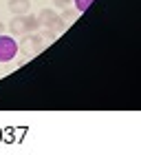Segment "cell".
<instances>
[{"mask_svg": "<svg viewBox=\"0 0 141 155\" xmlns=\"http://www.w3.org/2000/svg\"><path fill=\"white\" fill-rule=\"evenodd\" d=\"M40 29V22H38V16H13V20L9 22V31L13 36H24V33H33Z\"/></svg>", "mask_w": 141, "mask_h": 155, "instance_id": "obj_1", "label": "cell"}, {"mask_svg": "<svg viewBox=\"0 0 141 155\" xmlns=\"http://www.w3.org/2000/svg\"><path fill=\"white\" fill-rule=\"evenodd\" d=\"M44 47H46V42L42 40V36L35 33V31L33 33H24V38L20 40V45H18V49L24 55H35V53H40Z\"/></svg>", "mask_w": 141, "mask_h": 155, "instance_id": "obj_2", "label": "cell"}, {"mask_svg": "<svg viewBox=\"0 0 141 155\" xmlns=\"http://www.w3.org/2000/svg\"><path fill=\"white\" fill-rule=\"evenodd\" d=\"M38 22H40V27H46V29H53V31H64L66 29V22L53 9H42L38 13Z\"/></svg>", "mask_w": 141, "mask_h": 155, "instance_id": "obj_3", "label": "cell"}, {"mask_svg": "<svg viewBox=\"0 0 141 155\" xmlns=\"http://www.w3.org/2000/svg\"><path fill=\"white\" fill-rule=\"evenodd\" d=\"M18 53V42L13 40L11 36H5L0 33V62H9L16 58Z\"/></svg>", "mask_w": 141, "mask_h": 155, "instance_id": "obj_4", "label": "cell"}, {"mask_svg": "<svg viewBox=\"0 0 141 155\" xmlns=\"http://www.w3.org/2000/svg\"><path fill=\"white\" fill-rule=\"evenodd\" d=\"M29 7H31L29 0H9V11L13 16H24V13H29Z\"/></svg>", "mask_w": 141, "mask_h": 155, "instance_id": "obj_5", "label": "cell"}, {"mask_svg": "<svg viewBox=\"0 0 141 155\" xmlns=\"http://www.w3.org/2000/svg\"><path fill=\"white\" fill-rule=\"evenodd\" d=\"M95 0H73V5H75V9H77V13H84L88 9L90 5H93Z\"/></svg>", "mask_w": 141, "mask_h": 155, "instance_id": "obj_6", "label": "cell"}, {"mask_svg": "<svg viewBox=\"0 0 141 155\" xmlns=\"http://www.w3.org/2000/svg\"><path fill=\"white\" fill-rule=\"evenodd\" d=\"M62 20H64V22L66 25H70V22H75V18H77V13H73V11H70L68 9V7H66V9H64V13H62V16H60Z\"/></svg>", "mask_w": 141, "mask_h": 155, "instance_id": "obj_7", "label": "cell"}, {"mask_svg": "<svg viewBox=\"0 0 141 155\" xmlns=\"http://www.w3.org/2000/svg\"><path fill=\"white\" fill-rule=\"evenodd\" d=\"M53 5L62 7V9H66V7H70V0H53Z\"/></svg>", "mask_w": 141, "mask_h": 155, "instance_id": "obj_8", "label": "cell"}, {"mask_svg": "<svg viewBox=\"0 0 141 155\" xmlns=\"http://www.w3.org/2000/svg\"><path fill=\"white\" fill-rule=\"evenodd\" d=\"M2 29H5V25H2V22H0V33H2Z\"/></svg>", "mask_w": 141, "mask_h": 155, "instance_id": "obj_9", "label": "cell"}]
</instances>
